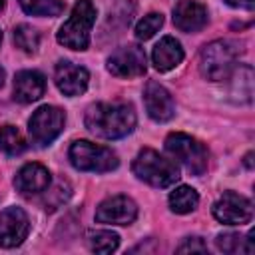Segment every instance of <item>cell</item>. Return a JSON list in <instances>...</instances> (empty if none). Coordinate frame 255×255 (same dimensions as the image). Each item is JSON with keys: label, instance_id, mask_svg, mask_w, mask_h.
I'll return each mask as SVG.
<instances>
[{"label": "cell", "instance_id": "6da1fadb", "mask_svg": "<svg viewBox=\"0 0 255 255\" xmlns=\"http://www.w3.org/2000/svg\"><path fill=\"white\" fill-rule=\"evenodd\" d=\"M135 112L128 102H100L92 104L86 112L84 124L86 128L104 139H120L133 131L135 128Z\"/></svg>", "mask_w": 255, "mask_h": 255}, {"label": "cell", "instance_id": "7a4b0ae2", "mask_svg": "<svg viewBox=\"0 0 255 255\" xmlns=\"http://www.w3.org/2000/svg\"><path fill=\"white\" fill-rule=\"evenodd\" d=\"M94 22H96V6L90 0H78L72 8L70 18L60 26L56 40L70 50L82 52L90 46Z\"/></svg>", "mask_w": 255, "mask_h": 255}, {"label": "cell", "instance_id": "3957f363", "mask_svg": "<svg viewBox=\"0 0 255 255\" xmlns=\"http://www.w3.org/2000/svg\"><path fill=\"white\" fill-rule=\"evenodd\" d=\"M239 56L237 44L229 40H213L205 44L199 52V72L205 80L219 82L227 80L235 68Z\"/></svg>", "mask_w": 255, "mask_h": 255}, {"label": "cell", "instance_id": "277c9868", "mask_svg": "<svg viewBox=\"0 0 255 255\" xmlns=\"http://www.w3.org/2000/svg\"><path fill=\"white\" fill-rule=\"evenodd\" d=\"M131 169L137 179L145 181L151 187H169L179 179L177 165L171 159H165L163 155H159L155 149H149V147H143L135 155Z\"/></svg>", "mask_w": 255, "mask_h": 255}, {"label": "cell", "instance_id": "5b68a950", "mask_svg": "<svg viewBox=\"0 0 255 255\" xmlns=\"http://www.w3.org/2000/svg\"><path fill=\"white\" fill-rule=\"evenodd\" d=\"M165 151L193 175H203L207 169V163H209L207 147L199 139L187 133H181V131L169 133L165 137Z\"/></svg>", "mask_w": 255, "mask_h": 255}, {"label": "cell", "instance_id": "8992f818", "mask_svg": "<svg viewBox=\"0 0 255 255\" xmlns=\"http://www.w3.org/2000/svg\"><path fill=\"white\" fill-rule=\"evenodd\" d=\"M70 163L80 169V171H96V173H106L112 171L120 165L118 153L112 151L106 145L92 143L88 139H78L70 145L68 151Z\"/></svg>", "mask_w": 255, "mask_h": 255}, {"label": "cell", "instance_id": "52a82bcc", "mask_svg": "<svg viewBox=\"0 0 255 255\" xmlns=\"http://www.w3.org/2000/svg\"><path fill=\"white\" fill-rule=\"evenodd\" d=\"M64 124H66V114L58 108V106H40L30 122H28V131H30V137L36 145L44 147V145H50L64 129Z\"/></svg>", "mask_w": 255, "mask_h": 255}, {"label": "cell", "instance_id": "ba28073f", "mask_svg": "<svg viewBox=\"0 0 255 255\" xmlns=\"http://www.w3.org/2000/svg\"><path fill=\"white\" fill-rule=\"evenodd\" d=\"M145 52L137 44L120 46L108 58V72L116 78H139L145 74Z\"/></svg>", "mask_w": 255, "mask_h": 255}, {"label": "cell", "instance_id": "9c48e42d", "mask_svg": "<svg viewBox=\"0 0 255 255\" xmlns=\"http://www.w3.org/2000/svg\"><path fill=\"white\" fill-rule=\"evenodd\" d=\"M213 217L225 225H243L253 217V205L245 195L235 191H225L213 203Z\"/></svg>", "mask_w": 255, "mask_h": 255}, {"label": "cell", "instance_id": "30bf717a", "mask_svg": "<svg viewBox=\"0 0 255 255\" xmlns=\"http://www.w3.org/2000/svg\"><path fill=\"white\" fill-rule=\"evenodd\" d=\"M137 217V205L128 195H114L104 199L96 209V221L106 225H129Z\"/></svg>", "mask_w": 255, "mask_h": 255}, {"label": "cell", "instance_id": "8fae6325", "mask_svg": "<svg viewBox=\"0 0 255 255\" xmlns=\"http://www.w3.org/2000/svg\"><path fill=\"white\" fill-rule=\"evenodd\" d=\"M30 231V219L26 211L18 205L6 207L0 213V245L6 249L18 247Z\"/></svg>", "mask_w": 255, "mask_h": 255}, {"label": "cell", "instance_id": "7c38bea8", "mask_svg": "<svg viewBox=\"0 0 255 255\" xmlns=\"http://www.w3.org/2000/svg\"><path fill=\"white\" fill-rule=\"evenodd\" d=\"M143 102H145V110H147V116L153 120V122H169L173 116H175V104H173V98L171 94L157 82L149 80L145 84V90H143Z\"/></svg>", "mask_w": 255, "mask_h": 255}, {"label": "cell", "instance_id": "4fadbf2b", "mask_svg": "<svg viewBox=\"0 0 255 255\" xmlns=\"http://www.w3.org/2000/svg\"><path fill=\"white\" fill-rule=\"evenodd\" d=\"M54 82L58 86V90L64 96H80L88 90L90 84V74L86 68L72 64V62H60L54 70Z\"/></svg>", "mask_w": 255, "mask_h": 255}, {"label": "cell", "instance_id": "5bb4252c", "mask_svg": "<svg viewBox=\"0 0 255 255\" xmlns=\"http://www.w3.org/2000/svg\"><path fill=\"white\" fill-rule=\"evenodd\" d=\"M173 24L181 32H199L207 24V8L197 0H179L173 8Z\"/></svg>", "mask_w": 255, "mask_h": 255}, {"label": "cell", "instance_id": "9a60e30c", "mask_svg": "<svg viewBox=\"0 0 255 255\" xmlns=\"http://www.w3.org/2000/svg\"><path fill=\"white\" fill-rule=\"evenodd\" d=\"M46 92V78L36 70H22L14 78V100L20 104H32Z\"/></svg>", "mask_w": 255, "mask_h": 255}, {"label": "cell", "instance_id": "2e32d148", "mask_svg": "<svg viewBox=\"0 0 255 255\" xmlns=\"http://www.w3.org/2000/svg\"><path fill=\"white\" fill-rule=\"evenodd\" d=\"M14 185L24 195L42 193L50 185V171L42 163H26L24 167L18 169L14 177Z\"/></svg>", "mask_w": 255, "mask_h": 255}, {"label": "cell", "instance_id": "e0dca14e", "mask_svg": "<svg viewBox=\"0 0 255 255\" xmlns=\"http://www.w3.org/2000/svg\"><path fill=\"white\" fill-rule=\"evenodd\" d=\"M181 60H183V48L173 36H163L151 52V62L157 72H169L175 66H179Z\"/></svg>", "mask_w": 255, "mask_h": 255}, {"label": "cell", "instance_id": "ac0fdd59", "mask_svg": "<svg viewBox=\"0 0 255 255\" xmlns=\"http://www.w3.org/2000/svg\"><path fill=\"white\" fill-rule=\"evenodd\" d=\"M199 203V195L189 185H179L169 193V207L173 213H191Z\"/></svg>", "mask_w": 255, "mask_h": 255}, {"label": "cell", "instance_id": "d6986e66", "mask_svg": "<svg viewBox=\"0 0 255 255\" xmlns=\"http://www.w3.org/2000/svg\"><path fill=\"white\" fill-rule=\"evenodd\" d=\"M215 247L223 253H253V241L251 233L239 235V233H221L215 237Z\"/></svg>", "mask_w": 255, "mask_h": 255}, {"label": "cell", "instance_id": "ffe728a7", "mask_svg": "<svg viewBox=\"0 0 255 255\" xmlns=\"http://www.w3.org/2000/svg\"><path fill=\"white\" fill-rule=\"evenodd\" d=\"M231 76L235 80L233 82L235 84V94L233 96H239V104L251 102V96H253V68L251 66L233 68Z\"/></svg>", "mask_w": 255, "mask_h": 255}, {"label": "cell", "instance_id": "44dd1931", "mask_svg": "<svg viewBox=\"0 0 255 255\" xmlns=\"http://www.w3.org/2000/svg\"><path fill=\"white\" fill-rule=\"evenodd\" d=\"M88 247L96 253H114L120 245V237L114 231L108 229H98V231H90L86 235Z\"/></svg>", "mask_w": 255, "mask_h": 255}, {"label": "cell", "instance_id": "7402d4cb", "mask_svg": "<svg viewBox=\"0 0 255 255\" xmlns=\"http://www.w3.org/2000/svg\"><path fill=\"white\" fill-rule=\"evenodd\" d=\"M0 149L6 155H20L26 151V139L14 126H2L0 128Z\"/></svg>", "mask_w": 255, "mask_h": 255}, {"label": "cell", "instance_id": "603a6c76", "mask_svg": "<svg viewBox=\"0 0 255 255\" xmlns=\"http://www.w3.org/2000/svg\"><path fill=\"white\" fill-rule=\"evenodd\" d=\"M22 10L30 16H60L64 12L62 0H18Z\"/></svg>", "mask_w": 255, "mask_h": 255}, {"label": "cell", "instance_id": "cb8c5ba5", "mask_svg": "<svg viewBox=\"0 0 255 255\" xmlns=\"http://www.w3.org/2000/svg\"><path fill=\"white\" fill-rule=\"evenodd\" d=\"M14 42L20 50H24L26 54H34L38 50V44H40V34L38 30H34L32 26L28 24H20L14 28Z\"/></svg>", "mask_w": 255, "mask_h": 255}, {"label": "cell", "instance_id": "d4e9b609", "mask_svg": "<svg viewBox=\"0 0 255 255\" xmlns=\"http://www.w3.org/2000/svg\"><path fill=\"white\" fill-rule=\"evenodd\" d=\"M161 26H163V16L157 12H151L135 24V38L137 40H149Z\"/></svg>", "mask_w": 255, "mask_h": 255}, {"label": "cell", "instance_id": "484cf974", "mask_svg": "<svg viewBox=\"0 0 255 255\" xmlns=\"http://www.w3.org/2000/svg\"><path fill=\"white\" fill-rule=\"evenodd\" d=\"M177 253H207V245L201 237H185L177 247Z\"/></svg>", "mask_w": 255, "mask_h": 255}, {"label": "cell", "instance_id": "4316f807", "mask_svg": "<svg viewBox=\"0 0 255 255\" xmlns=\"http://www.w3.org/2000/svg\"><path fill=\"white\" fill-rule=\"evenodd\" d=\"M225 4H229L233 8H241V10H253L255 8V0H225Z\"/></svg>", "mask_w": 255, "mask_h": 255}, {"label": "cell", "instance_id": "83f0119b", "mask_svg": "<svg viewBox=\"0 0 255 255\" xmlns=\"http://www.w3.org/2000/svg\"><path fill=\"white\" fill-rule=\"evenodd\" d=\"M251 157H253V153H247V155H245V165H247V167H253V163H251Z\"/></svg>", "mask_w": 255, "mask_h": 255}, {"label": "cell", "instance_id": "f1b7e54d", "mask_svg": "<svg viewBox=\"0 0 255 255\" xmlns=\"http://www.w3.org/2000/svg\"><path fill=\"white\" fill-rule=\"evenodd\" d=\"M4 78H6V72H4V68L0 66V86L4 84Z\"/></svg>", "mask_w": 255, "mask_h": 255}, {"label": "cell", "instance_id": "f546056e", "mask_svg": "<svg viewBox=\"0 0 255 255\" xmlns=\"http://www.w3.org/2000/svg\"><path fill=\"white\" fill-rule=\"evenodd\" d=\"M2 6H4V0H0V8H2Z\"/></svg>", "mask_w": 255, "mask_h": 255}, {"label": "cell", "instance_id": "4dcf8cb0", "mask_svg": "<svg viewBox=\"0 0 255 255\" xmlns=\"http://www.w3.org/2000/svg\"><path fill=\"white\" fill-rule=\"evenodd\" d=\"M0 42H2V32H0Z\"/></svg>", "mask_w": 255, "mask_h": 255}]
</instances>
